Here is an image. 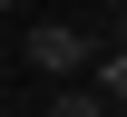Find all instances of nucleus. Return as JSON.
Segmentation results:
<instances>
[{
    "label": "nucleus",
    "mask_w": 127,
    "mask_h": 117,
    "mask_svg": "<svg viewBox=\"0 0 127 117\" xmlns=\"http://www.w3.org/2000/svg\"><path fill=\"white\" fill-rule=\"evenodd\" d=\"M49 117H108V98H98V88H59V98H49Z\"/></svg>",
    "instance_id": "nucleus-2"
},
{
    "label": "nucleus",
    "mask_w": 127,
    "mask_h": 117,
    "mask_svg": "<svg viewBox=\"0 0 127 117\" xmlns=\"http://www.w3.org/2000/svg\"><path fill=\"white\" fill-rule=\"evenodd\" d=\"M108 10H127V0H108Z\"/></svg>",
    "instance_id": "nucleus-6"
},
{
    "label": "nucleus",
    "mask_w": 127,
    "mask_h": 117,
    "mask_svg": "<svg viewBox=\"0 0 127 117\" xmlns=\"http://www.w3.org/2000/svg\"><path fill=\"white\" fill-rule=\"evenodd\" d=\"M0 107H10V88H0Z\"/></svg>",
    "instance_id": "nucleus-5"
},
{
    "label": "nucleus",
    "mask_w": 127,
    "mask_h": 117,
    "mask_svg": "<svg viewBox=\"0 0 127 117\" xmlns=\"http://www.w3.org/2000/svg\"><path fill=\"white\" fill-rule=\"evenodd\" d=\"M20 59H30V68H39V78H49V88H59V78H78V68H88L98 49H88V29H68V20H39V29H30V39H20Z\"/></svg>",
    "instance_id": "nucleus-1"
},
{
    "label": "nucleus",
    "mask_w": 127,
    "mask_h": 117,
    "mask_svg": "<svg viewBox=\"0 0 127 117\" xmlns=\"http://www.w3.org/2000/svg\"><path fill=\"white\" fill-rule=\"evenodd\" d=\"M0 10H20V0H0Z\"/></svg>",
    "instance_id": "nucleus-4"
},
{
    "label": "nucleus",
    "mask_w": 127,
    "mask_h": 117,
    "mask_svg": "<svg viewBox=\"0 0 127 117\" xmlns=\"http://www.w3.org/2000/svg\"><path fill=\"white\" fill-rule=\"evenodd\" d=\"M98 98H127V49H108V59H98Z\"/></svg>",
    "instance_id": "nucleus-3"
}]
</instances>
